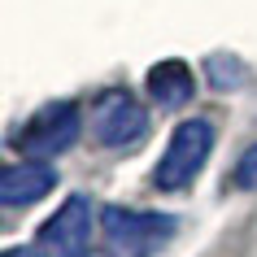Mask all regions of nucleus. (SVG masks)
Wrapping results in <instances>:
<instances>
[{"label":"nucleus","instance_id":"f257e3e1","mask_svg":"<svg viewBox=\"0 0 257 257\" xmlns=\"http://www.w3.org/2000/svg\"><path fill=\"white\" fill-rule=\"evenodd\" d=\"M209 153H214V122L209 118H183L170 131V144H166L162 162L153 170V188L157 192H183L192 179L201 175Z\"/></svg>","mask_w":257,"mask_h":257},{"label":"nucleus","instance_id":"f03ea898","mask_svg":"<svg viewBox=\"0 0 257 257\" xmlns=\"http://www.w3.org/2000/svg\"><path fill=\"white\" fill-rule=\"evenodd\" d=\"M170 231H175L170 214L126 209V205H105L100 209V235H105L109 257H153Z\"/></svg>","mask_w":257,"mask_h":257},{"label":"nucleus","instance_id":"7ed1b4c3","mask_svg":"<svg viewBox=\"0 0 257 257\" xmlns=\"http://www.w3.org/2000/svg\"><path fill=\"white\" fill-rule=\"evenodd\" d=\"M83 136V113L74 100H53V105H44L40 113H31L22 122V131H18V149L27 162H53L61 157L66 149H74Z\"/></svg>","mask_w":257,"mask_h":257},{"label":"nucleus","instance_id":"20e7f679","mask_svg":"<svg viewBox=\"0 0 257 257\" xmlns=\"http://www.w3.org/2000/svg\"><path fill=\"white\" fill-rule=\"evenodd\" d=\"M92 136L100 149H113V153L140 149L144 136H149V109L140 105L131 92L113 87V92H105L92 105Z\"/></svg>","mask_w":257,"mask_h":257},{"label":"nucleus","instance_id":"39448f33","mask_svg":"<svg viewBox=\"0 0 257 257\" xmlns=\"http://www.w3.org/2000/svg\"><path fill=\"white\" fill-rule=\"evenodd\" d=\"M92 248V201L70 196L35 235L31 257H87Z\"/></svg>","mask_w":257,"mask_h":257},{"label":"nucleus","instance_id":"423d86ee","mask_svg":"<svg viewBox=\"0 0 257 257\" xmlns=\"http://www.w3.org/2000/svg\"><path fill=\"white\" fill-rule=\"evenodd\" d=\"M57 188V170H48L44 162H18L0 175V201L5 209H27V205L44 201Z\"/></svg>","mask_w":257,"mask_h":257},{"label":"nucleus","instance_id":"0eeeda50","mask_svg":"<svg viewBox=\"0 0 257 257\" xmlns=\"http://www.w3.org/2000/svg\"><path fill=\"white\" fill-rule=\"evenodd\" d=\"M192 92H196V74H192L183 61H175V57L149 70V96H153L162 109H179V105H188Z\"/></svg>","mask_w":257,"mask_h":257},{"label":"nucleus","instance_id":"6e6552de","mask_svg":"<svg viewBox=\"0 0 257 257\" xmlns=\"http://www.w3.org/2000/svg\"><path fill=\"white\" fill-rule=\"evenodd\" d=\"M231 188L257 192V144H248V149L240 153V162H235V170H231Z\"/></svg>","mask_w":257,"mask_h":257}]
</instances>
